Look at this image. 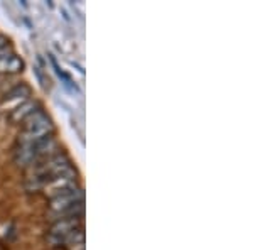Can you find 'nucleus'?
<instances>
[{
  "label": "nucleus",
  "mask_w": 253,
  "mask_h": 250,
  "mask_svg": "<svg viewBox=\"0 0 253 250\" xmlns=\"http://www.w3.org/2000/svg\"><path fill=\"white\" fill-rule=\"evenodd\" d=\"M44 188H46V193L52 195L54 198L59 195H64V193H68L76 188V173L75 171H69L66 174H61L58 178L47 181Z\"/></svg>",
  "instance_id": "f257e3e1"
},
{
  "label": "nucleus",
  "mask_w": 253,
  "mask_h": 250,
  "mask_svg": "<svg viewBox=\"0 0 253 250\" xmlns=\"http://www.w3.org/2000/svg\"><path fill=\"white\" fill-rule=\"evenodd\" d=\"M81 228V216H66V218H58L52 223L51 233L52 237H68L75 230Z\"/></svg>",
  "instance_id": "f03ea898"
},
{
  "label": "nucleus",
  "mask_w": 253,
  "mask_h": 250,
  "mask_svg": "<svg viewBox=\"0 0 253 250\" xmlns=\"http://www.w3.org/2000/svg\"><path fill=\"white\" fill-rule=\"evenodd\" d=\"M38 110H39L38 101H26V103H22L14 113H12V118H14V120H26V118H29L32 113H36Z\"/></svg>",
  "instance_id": "7ed1b4c3"
},
{
  "label": "nucleus",
  "mask_w": 253,
  "mask_h": 250,
  "mask_svg": "<svg viewBox=\"0 0 253 250\" xmlns=\"http://www.w3.org/2000/svg\"><path fill=\"white\" fill-rule=\"evenodd\" d=\"M22 68H24L22 59H19L14 54H10L9 58H3L0 61V73H17Z\"/></svg>",
  "instance_id": "20e7f679"
},
{
  "label": "nucleus",
  "mask_w": 253,
  "mask_h": 250,
  "mask_svg": "<svg viewBox=\"0 0 253 250\" xmlns=\"http://www.w3.org/2000/svg\"><path fill=\"white\" fill-rule=\"evenodd\" d=\"M29 93H31L29 87H26V85H17V87L12 88L5 97H7V100H17V98L29 97Z\"/></svg>",
  "instance_id": "39448f33"
},
{
  "label": "nucleus",
  "mask_w": 253,
  "mask_h": 250,
  "mask_svg": "<svg viewBox=\"0 0 253 250\" xmlns=\"http://www.w3.org/2000/svg\"><path fill=\"white\" fill-rule=\"evenodd\" d=\"M10 54H12V51L7 46L5 48H0V61H2L3 58H9Z\"/></svg>",
  "instance_id": "423d86ee"
},
{
  "label": "nucleus",
  "mask_w": 253,
  "mask_h": 250,
  "mask_svg": "<svg viewBox=\"0 0 253 250\" xmlns=\"http://www.w3.org/2000/svg\"><path fill=\"white\" fill-rule=\"evenodd\" d=\"M5 44H7V39L3 38V36H0V48H5Z\"/></svg>",
  "instance_id": "0eeeda50"
}]
</instances>
